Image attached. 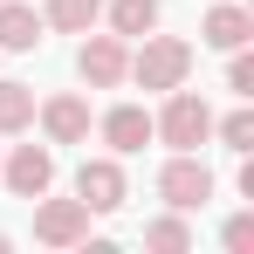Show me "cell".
<instances>
[{"instance_id":"cell-1","label":"cell","mask_w":254,"mask_h":254,"mask_svg":"<svg viewBox=\"0 0 254 254\" xmlns=\"http://www.w3.org/2000/svg\"><path fill=\"white\" fill-rule=\"evenodd\" d=\"M137 55H130V76L124 83H137V89H179L186 76H192V42H179V35H137Z\"/></svg>"},{"instance_id":"cell-2","label":"cell","mask_w":254,"mask_h":254,"mask_svg":"<svg viewBox=\"0 0 254 254\" xmlns=\"http://www.w3.org/2000/svg\"><path fill=\"white\" fill-rule=\"evenodd\" d=\"M151 137H158V144H172V151H199V144L213 137V110H206V96H192L186 83L165 89V110L151 117Z\"/></svg>"},{"instance_id":"cell-3","label":"cell","mask_w":254,"mask_h":254,"mask_svg":"<svg viewBox=\"0 0 254 254\" xmlns=\"http://www.w3.org/2000/svg\"><path fill=\"white\" fill-rule=\"evenodd\" d=\"M158 199L179 206V213H199L213 199V165L199 158V151H172L165 172H158Z\"/></svg>"},{"instance_id":"cell-4","label":"cell","mask_w":254,"mask_h":254,"mask_svg":"<svg viewBox=\"0 0 254 254\" xmlns=\"http://www.w3.org/2000/svg\"><path fill=\"white\" fill-rule=\"evenodd\" d=\"M28 206H35V241H42V248H83L89 241V206L83 199H28Z\"/></svg>"},{"instance_id":"cell-5","label":"cell","mask_w":254,"mask_h":254,"mask_svg":"<svg viewBox=\"0 0 254 254\" xmlns=\"http://www.w3.org/2000/svg\"><path fill=\"white\" fill-rule=\"evenodd\" d=\"M0 179H7L14 199H42L48 186H55V151H48V144H14V151L0 158Z\"/></svg>"},{"instance_id":"cell-6","label":"cell","mask_w":254,"mask_h":254,"mask_svg":"<svg viewBox=\"0 0 254 254\" xmlns=\"http://www.w3.org/2000/svg\"><path fill=\"white\" fill-rule=\"evenodd\" d=\"M76 76H83L89 89H117L130 76V48L117 42V35H83V48H76Z\"/></svg>"},{"instance_id":"cell-7","label":"cell","mask_w":254,"mask_h":254,"mask_svg":"<svg viewBox=\"0 0 254 254\" xmlns=\"http://www.w3.org/2000/svg\"><path fill=\"white\" fill-rule=\"evenodd\" d=\"M96 130H103L110 158H130V151L151 144V110H144V103H110V110L96 117Z\"/></svg>"},{"instance_id":"cell-8","label":"cell","mask_w":254,"mask_h":254,"mask_svg":"<svg viewBox=\"0 0 254 254\" xmlns=\"http://www.w3.org/2000/svg\"><path fill=\"white\" fill-rule=\"evenodd\" d=\"M124 165L117 158H83V172H76V199H83L89 213H117L124 206Z\"/></svg>"},{"instance_id":"cell-9","label":"cell","mask_w":254,"mask_h":254,"mask_svg":"<svg viewBox=\"0 0 254 254\" xmlns=\"http://www.w3.org/2000/svg\"><path fill=\"white\" fill-rule=\"evenodd\" d=\"M35 117H42V137L48 144H83L89 137V103L83 96H48V103H35Z\"/></svg>"},{"instance_id":"cell-10","label":"cell","mask_w":254,"mask_h":254,"mask_svg":"<svg viewBox=\"0 0 254 254\" xmlns=\"http://www.w3.org/2000/svg\"><path fill=\"white\" fill-rule=\"evenodd\" d=\"M199 42L206 48H248L254 42V14L241 0H213V14L199 21Z\"/></svg>"},{"instance_id":"cell-11","label":"cell","mask_w":254,"mask_h":254,"mask_svg":"<svg viewBox=\"0 0 254 254\" xmlns=\"http://www.w3.org/2000/svg\"><path fill=\"white\" fill-rule=\"evenodd\" d=\"M35 42H42V14H35L28 0H0V48L28 55Z\"/></svg>"},{"instance_id":"cell-12","label":"cell","mask_w":254,"mask_h":254,"mask_svg":"<svg viewBox=\"0 0 254 254\" xmlns=\"http://www.w3.org/2000/svg\"><path fill=\"white\" fill-rule=\"evenodd\" d=\"M103 21H110V35H117V42H137V35H151V28H158V0H110V7H103Z\"/></svg>"},{"instance_id":"cell-13","label":"cell","mask_w":254,"mask_h":254,"mask_svg":"<svg viewBox=\"0 0 254 254\" xmlns=\"http://www.w3.org/2000/svg\"><path fill=\"white\" fill-rule=\"evenodd\" d=\"M103 21V0H48L42 7V28H55V35H89Z\"/></svg>"},{"instance_id":"cell-14","label":"cell","mask_w":254,"mask_h":254,"mask_svg":"<svg viewBox=\"0 0 254 254\" xmlns=\"http://www.w3.org/2000/svg\"><path fill=\"white\" fill-rule=\"evenodd\" d=\"M35 124V89L28 83H0V137H21Z\"/></svg>"},{"instance_id":"cell-15","label":"cell","mask_w":254,"mask_h":254,"mask_svg":"<svg viewBox=\"0 0 254 254\" xmlns=\"http://www.w3.org/2000/svg\"><path fill=\"white\" fill-rule=\"evenodd\" d=\"M144 248H158V254H186V248H192V227H186V213L172 206L165 220H151V227H144Z\"/></svg>"},{"instance_id":"cell-16","label":"cell","mask_w":254,"mask_h":254,"mask_svg":"<svg viewBox=\"0 0 254 254\" xmlns=\"http://www.w3.org/2000/svg\"><path fill=\"white\" fill-rule=\"evenodd\" d=\"M213 137L227 144V151H254V110H234V117H213Z\"/></svg>"},{"instance_id":"cell-17","label":"cell","mask_w":254,"mask_h":254,"mask_svg":"<svg viewBox=\"0 0 254 254\" xmlns=\"http://www.w3.org/2000/svg\"><path fill=\"white\" fill-rule=\"evenodd\" d=\"M227 55H234V62H227V89H234V96H254V55L248 48H227Z\"/></svg>"},{"instance_id":"cell-18","label":"cell","mask_w":254,"mask_h":254,"mask_svg":"<svg viewBox=\"0 0 254 254\" xmlns=\"http://www.w3.org/2000/svg\"><path fill=\"white\" fill-rule=\"evenodd\" d=\"M220 241H227L234 254H248V248H254V213H234V220L220 227Z\"/></svg>"},{"instance_id":"cell-19","label":"cell","mask_w":254,"mask_h":254,"mask_svg":"<svg viewBox=\"0 0 254 254\" xmlns=\"http://www.w3.org/2000/svg\"><path fill=\"white\" fill-rule=\"evenodd\" d=\"M0 254H7V234H0Z\"/></svg>"}]
</instances>
